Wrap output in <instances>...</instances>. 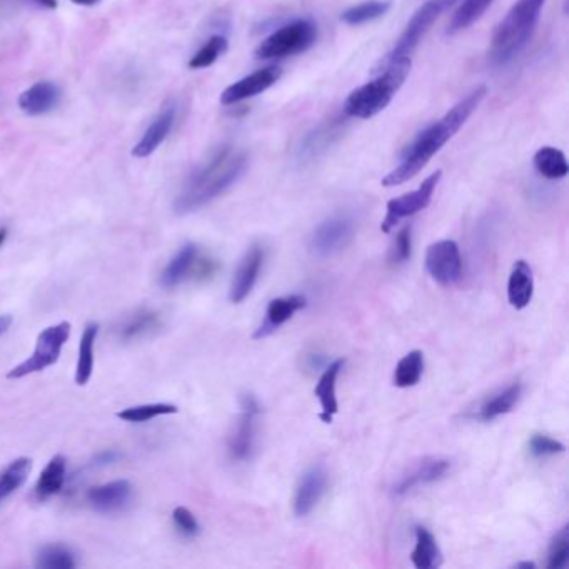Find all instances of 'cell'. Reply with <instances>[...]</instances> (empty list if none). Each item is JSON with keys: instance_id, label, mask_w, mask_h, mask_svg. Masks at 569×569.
Wrapping results in <instances>:
<instances>
[{"instance_id": "cell-1", "label": "cell", "mask_w": 569, "mask_h": 569, "mask_svg": "<svg viewBox=\"0 0 569 569\" xmlns=\"http://www.w3.org/2000/svg\"><path fill=\"white\" fill-rule=\"evenodd\" d=\"M486 94L488 89L484 86L474 89L469 96L464 97L463 101H459L453 109H449L443 119H439L433 126L426 127L421 134H418L413 144L404 152L401 164L389 172L388 176H384L383 186H401L414 176H418L426 164L438 154L439 149L451 141L454 134H458L459 129L466 124L469 117L473 116V112L478 109Z\"/></svg>"}, {"instance_id": "cell-2", "label": "cell", "mask_w": 569, "mask_h": 569, "mask_svg": "<svg viewBox=\"0 0 569 569\" xmlns=\"http://www.w3.org/2000/svg\"><path fill=\"white\" fill-rule=\"evenodd\" d=\"M246 167V152L229 146L217 149L209 161L197 167L187 179L186 186L182 187L181 194L174 202V211L179 216L199 211L237 182Z\"/></svg>"}, {"instance_id": "cell-3", "label": "cell", "mask_w": 569, "mask_h": 569, "mask_svg": "<svg viewBox=\"0 0 569 569\" xmlns=\"http://www.w3.org/2000/svg\"><path fill=\"white\" fill-rule=\"evenodd\" d=\"M546 0H518L496 27L489 57L494 64H508L526 49L533 37Z\"/></svg>"}, {"instance_id": "cell-4", "label": "cell", "mask_w": 569, "mask_h": 569, "mask_svg": "<svg viewBox=\"0 0 569 569\" xmlns=\"http://www.w3.org/2000/svg\"><path fill=\"white\" fill-rule=\"evenodd\" d=\"M383 66L384 71L374 81L364 84L349 94L344 102L346 116L371 119L384 111L408 79L409 72H411V59L399 57L394 61L384 62Z\"/></svg>"}, {"instance_id": "cell-5", "label": "cell", "mask_w": 569, "mask_h": 569, "mask_svg": "<svg viewBox=\"0 0 569 569\" xmlns=\"http://www.w3.org/2000/svg\"><path fill=\"white\" fill-rule=\"evenodd\" d=\"M318 39V27L306 19L291 22L281 27L279 31L272 32L271 36L261 42L257 47V59H281V57L296 56L308 51Z\"/></svg>"}, {"instance_id": "cell-6", "label": "cell", "mask_w": 569, "mask_h": 569, "mask_svg": "<svg viewBox=\"0 0 569 569\" xmlns=\"http://www.w3.org/2000/svg\"><path fill=\"white\" fill-rule=\"evenodd\" d=\"M71 336V324L62 321L44 329L37 338L36 349L31 358L24 363L17 364L7 374L9 379H22L31 374L42 373L44 369L51 368L61 358L62 348Z\"/></svg>"}, {"instance_id": "cell-7", "label": "cell", "mask_w": 569, "mask_h": 569, "mask_svg": "<svg viewBox=\"0 0 569 569\" xmlns=\"http://www.w3.org/2000/svg\"><path fill=\"white\" fill-rule=\"evenodd\" d=\"M456 0H428L426 4L419 7L418 11L414 12L411 21L404 29L403 34L396 42L393 51L389 52V56L384 59V62L394 61L399 57H409L413 54L414 49L419 46V42L426 36L429 27L433 26L434 22L438 21V17L443 14L446 9L453 6Z\"/></svg>"}, {"instance_id": "cell-8", "label": "cell", "mask_w": 569, "mask_h": 569, "mask_svg": "<svg viewBox=\"0 0 569 569\" xmlns=\"http://www.w3.org/2000/svg\"><path fill=\"white\" fill-rule=\"evenodd\" d=\"M259 414L261 406L257 403V399L252 394H244L241 398V413L227 441V451L232 461L244 463L252 458V454L256 451Z\"/></svg>"}, {"instance_id": "cell-9", "label": "cell", "mask_w": 569, "mask_h": 569, "mask_svg": "<svg viewBox=\"0 0 569 569\" xmlns=\"http://www.w3.org/2000/svg\"><path fill=\"white\" fill-rule=\"evenodd\" d=\"M354 236H356V224L353 217L346 214L331 216L314 229L309 237V251L318 257L334 256L346 249Z\"/></svg>"}, {"instance_id": "cell-10", "label": "cell", "mask_w": 569, "mask_h": 569, "mask_svg": "<svg viewBox=\"0 0 569 569\" xmlns=\"http://www.w3.org/2000/svg\"><path fill=\"white\" fill-rule=\"evenodd\" d=\"M426 269L441 286H454L463 277V259L458 244L451 239L431 244L426 252Z\"/></svg>"}, {"instance_id": "cell-11", "label": "cell", "mask_w": 569, "mask_h": 569, "mask_svg": "<svg viewBox=\"0 0 569 569\" xmlns=\"http://www.w3.org/2000/svg\"><path fill=\"white\" fill-rule=\"evenodd\" d=\"M441 176H443V171H436L416 191L391 199L388 202V212H386V217L381 224V231L391 232V229L404 217L414 216L416 212L426 209L433 199L434 191L441 181Z\"/></svg>"}, {"instance_id": "cell-12", "label": "cell", "mask_w": 569, "mask_h": 569, "mask_svg": "<svg viewBox=\"0 0 569 569\" xmlns=\"http://www.w3.org/2000/svg\"><path fill=\"white\" fill-rule=\"evenodd\" d=\"M329 476L323 464H314L299 479L294 493L293 508L298 518H306L318 508L321 499L328 491Z\"/></svg>"}, {"instance_id": "cell-13", "label": "cell", "mask_w": 569, "mask_h": 569, "mask_svg": "<svg viewBox=\"0 0 569 569\" xmlns=\"http://www.w3.org/2000/svg\"><path fill=\"white\" fill-rule=\"evenodd\" d=\"M264 261H266L264 246L257 244V242L252 244L242 257L236 272H234V277H232L231 293H229L232 303L241 304L252 293L257 279L261 276Z\"/></svg>"}, {"instance_id": "cell-14", "label": "cell", "mask_w": 569, "mask_h": 569, "mask_svg": "<svg viewBox=\"0 0 569 569\" xmlns=\"http://www.w3.org/2000/svg\"><path fill=\"white\" fill-rule=\"evenodd\" d=\"M281 69L279 67H264L259 71L252 72L249 76L244 77L241 81L234 82L232 86L227 87L226 91L221 94V102L224 106H232L237 102L246 101L251 97L262 94L269 87L274 86L279 77H281Z\"/></svg>"}, {"instance_id": "cell-15", "label": "cell", "mask_w": 569, "mask_h": 569, "mask_svg": "<svg viewBox=\"0 0 569 569\" xmlns=\"http://www.w3.org/2000/svg\"><path fill=\"white\" fill-rule=\"evenodd\" d=\"M451 469V461L446 458H426L421 463L409 469L408 473L403 474L398 479V483L393 486L394 496H404L411 493L414 489L428 484L436 483L443 479Z\"/></svg>"}, {"instance_id": "cell-16", "label": "cell", "mask_w": 569, "mask_h": 569, "mask_svg": "<svg viewBox=\"0 0 569 569\" xmlns=\"http://www.w3.org/2000/svg\"><path fill=\"white\" fill-rule=\"evenodd\" d=\"M308 306V299L301 294H291L272 299L266 309V319L254 333V339H264L293 319L294 314Z\"/></svg>"}, {"instance_id": "cell-17", "label": "cell", "mask_w": 569, "mask_h": 569, "mask_svg": "<svg viewBox=\"0 0 569 569\" xmlns=\"http://www.w3.org/2000/svg\"><path fill=\"white\" fill-rule=\"evenodd\" d=\"M132 486L126 479H117L87 491V503L101 513H112L124 508L131 499Z\"/></svg>"}, {"instance_id": "cell-18", "label": "cell", "mask_w": 569, "mask_h": 569, "mask_svg": "<svg viewBox=\"0 0 569 569\" xmlns=\"http://www.w3.org/2000/svg\"><path fill=\"white\" fill-rule=\"evenodd\" d=\"M346 359H336L333 363L329 364L328 368L324 369L321 374L314 394L321 403V414L319 418L323 419V423H333L334 416L338 414L339 403L338 396H336V384H338L339 373L343 371Z\"/></svg>"}, {"instance_id": "cell-19", "label": "cell", "mask_w": 569, "mask_h": 569, "mask_svg": "<svg viewBox=\"0 0 569 569\" xmlns=\"http://www.w3.org/2000/svg\"><path fill=\"white\" fill-rule=\"evenodd\" d=\"M174 121H176V107H164L157 114L156 119L151 122V126L147 127L141 141L137 142L132 149V156L142 159V157H149L154 154L162 142L166 141L172 126H174Z\"/></svg>"}, {"instance_id": "cell-20", "label": "cell", "mask_w": 569, "mask_h": 569, "mask_svg": "<svg viewBox=\"0 0 569 569\" xmlns=\"http://www.w3.org/2000/svg\"><path fill=\"white\" fill-rule=\"evenodd\" d=\"M61 101V89L54 82H37L22 92L19 97V107L27 116H44L52 109H56Z\"/></svg>"}, {"instance_id": "cell-21", "label": "cell", "mask_w": 569, "mask_h": 569, "mask_svg": "<svg viewBox=\"0 0 569 569\" xmlns=\"http://www.w3.org/2000/svg\"><path fill=\"white\" fill-rule=\"evenodd\" d=\"M201 256L199 246L194 242H187L176 252V256L172 257L166 269L161 274V284L164 288H176L181 282L186 281L194 274L197 259Z\"/></svg>"}, {"instance_id": "cell-22", "label": "cell", "mask_w": 569, "mask_h": 569, "mask_svg": "<svg viewBox=\"0 0 569 569\" xmlns=\"http://www.w3.org/2000/svg\"><path fill=\"white\" fill-rule=\"evenodd\" d=\"M533 271L526 261L514 262L508 281V301L514 309L528 308L533 299Z\"/></svg>"}, {"instance_id": "cell-23", "label": "cell", "mask_w": 569, "mask_h": 569, "mask_svg": "<svg viewBox=\"0 0 569 569\" xmlns=\"http://www.w3.org/2000/svg\"><path fill=\"white\" fill-rule=\"evenodd\" d=\"M67 478V461L64 456L57 454L47 463L46 468L42 471L41 476L37 479L36 488H34V496L37 501H47L54 498L56 494L61 493Z\"/></svg>"}, {"instance_id": "cell-24", "label": "cell", "mask_w": 569, "mask_h": 569, "mask_svg": "<svg viewBox=\"0 0 569 569\" xmlns=\"http://www.w3.org/2000/svg\"><path fill=\"white\" fill-rule=\"evenodd\" d=\"M521 393H523L521 383L516 381V383L509 384L508 388H504L503 391L494 394L493 398L484 401L483 406L479 408L478 418L481 421H493L503 414L511 413L514 406L518 404Z\"/></svg>"}, {"instance_id": "cell-25", "label": "cell", "mask_w": 569, "mask_h": 569, "mask_svg": "<svg viewBox=\"0 0 569 569\" xmlns=\"http://www.w3.org/2000/svg\"><path fill=\"white\" fill-rule=\"evenodd\" d=\"M161 326V318L156 311L152 309H139L136 313L131 314L129 318L117 329V334L122 341H136V339L144 338L152 331H156Z\"/></svg>"}, {"instance_id": "cell-26", "label": "cell", "mask_w": 569, "mask_h": 569, "mask_svg": "<svg viewBox=\"0 0 569 569\" xmlns=\"http://www.w3.org/2000/svg\"><path fill=\"white\" fill-rule=\"evenodd\" d=\"M99 324L89 323L84 329L79 344V358H77L76 384L86 386L94 373V346H96Z\"/></svg>"}, {"instance_id": "cell-27", "label": "cell", "mask_w": 569, "mask_h": 569, "mask_svg": "<svg viewBox=\"0 0 569 569\" xmlns=\"http://www.w3.org/2000/svg\"><path fill=\"white\" fill-rule=\"evenodd\" d=\"M411 561L418 569H434L441 564V551L436 538L424 526L416 528V546L411 553Z\"/></svg>"}, {"instance_id": "cell-28", "label": "cell", "mask_w": 569, "mask_h": 569, "mask_svg": "<svg viewBox=\"0 0 569 569\" xmlns=\"http://www.w3.org/2000/svg\"><path fill=\"white\" fill-rule=\"evenodd\" d=\"M534 169L539 176L546 177L549 181L563 179L568 176L569 166L566 156L556 147L544 146L534 154Z\"/></svg>"}, {"instance_id": "cell-29", "label": "cell", "mask_w": 569, "mask_h": 569, "mask_svg": "<svg viewBox=\"0 0 569 569\" xmlns=\"http://www.w3.org/2000/svg\"><path fill=\"white\" fill-rule=\"evenodd\" d=\"M32 461L29 458H17L12 461L2 473H0V503H4L7 498H11L17 489H21L26 484L29 474H31Z\"/></svg>"}, {"instance_id": "cell-30", "label": "cell", "mask_w": 569, "mask_h": 569, "mask_svg": "<svg viewBox=\"0 0 569 569\" xmlns=\"http://www.w3.org/2000/svg\"><path fill=\"white\" fill-rule=\"evenodd\" d=\"M424 371V354L421 351H411L406 354L394 371V386L398 388H413L419 383Z\"/></svg>"}, {"instance_id": "cell-31", "label": "cell", "mask_w": 569, "mask_h": 569, "mask_svg": "<svg viewBox=\"0 0 569 569\" xmlns=\"http://www.w3.org/2000/svg\"><path fill=\"white\" fill-rule=\"evenodd\" d=\"M494 0H463V4L458 7V11L454 12L453 19L449 22V34H458V32L473 26L474 22H478L483 17L484 12L488 11Z\"/></svg>"}, {"instance_id": "cell-32", "label": "cell", "mask_w": 569, "mask_h": 569, "mask_svg": "<svg viewBox=\"0 0 569 569\" xmlns=\"http://www.w3.org/2000/svg\"><path fill=\"white\" fill-rule=\"evenodd\" d=\"M37 568L74 569L77 566L76 554L64 544H51L37 554Z\"/></svg>"}, {"instance_id": "cell-33", "label": "cell", "mask_w": 569, "mask_h": 569, "mask_svg": "<svg viewBox=\"0 0 569 569\" xmlns=\"http://www.w3.org/2000/svg\"><path fill=\"white\" fill-rule=\"evenodd\" d=\"M389 9H391L389 0H368V2L348 9L341 19L349 26H361V24L373 22L379 17H383Z\"/></svg>"}, {"instance_id": "cell-34", "label": "cell", "mask_w": 569, "mask_h": 569, "mask_svg": "<svg viewBox=\"0 0 569 569\" xmlns=\"http://www.w3.org/2000/svg\"><path fill=\"white\" fill-rule=\"evenodd\" d=\"M177 411H179L177 406L169 403L141 404V406L122 409L121 413H117V418L126 421V423L141 424L159 418V416L176 414Z\"/></svg>"}, {"instance_id": "cell-35", "label": "cell", "mask_w": 569, "mask_h": 569, "mask_svg": "<svg viewBox=\"0 0 569 569\" xmlns=\"http://www.w3.org/2000/svg\"><path fill=\"white\" fill-rule=\"evenodd\" d=\"M227 39L224 36H212L189 61L191 69H206L212 66L227 51Z\"/></svg>"}, {"instance_id": "cell-36", "label": "cell", "mask_w": 569, "mask_h": 569, "mask_svg": "<svg viewBox=\"0 0 569 569\" xmlns=\"http://www.w3.org/2000/svg\"><path fill=\"white\" fill-rule=\"evenodd\" d=\"M569 563V526L559 529L549 544L548 569H563Z\"/></svg>"}, {"instance_id": "cell-37", "label": "cell", "mask_w": 569, "mask_h": 569, "mask_svg": "<svg viewBox=\"0 0 569 569\" xmlns=\"http://www.w3.org/2000/svg\"><path fill=\"white\" fill-rule=\"evenodd\" d=\"M564 449L566 448H564L563 443H559L556 439L549 438L546 434H534L528 443L529 454L536 459L556 456V454L564 453Z\"/></svg>"}, {"instance_id": "cell-38", "label": "cell", "mask_w": 569, "mask_h": 569, "mask_svg": "<svg viewBox=\"0 0 569 569\" xmlns=\"http://www.w3.org/2000/svg\"><path fill=\"white\" fill-rule=\"evenodd\" d=\"M413 251V237H411V226H406L398 232L394 239L393 247L389 252V261L393 264H404L411 257Z\"/></svg>"}, {"instance_id": "cell-39", "label": "cell", "mask_w": 569, "mask_h": 569, "mask_svg": "<svg viewBox=\"0 0 569 569\" xmlns=\"http://www.w3.org/2000/svg\"><path fill=\"white\" fill-rule=\"evenodd\" d=\"M172 521L176 524L177 531L187 538H194L201 533V526H199L196 516L184 506H179L172 511Z\"/></svg>"}, {"instance_id": "cell-40", "label": "cell", "mask_w": 569, "mask_h": 569, "mask_svg": "<svg viewBox=\"0 0 569 569\" xmlns=\"http://www.w3.org/2000/svg\"><path fill=\"white\" fill-rule=\"evenodd\" d=\"M12 326V318L11 316H7V314H2L0 316V336H4V334L11 329Z\"/></svg>"}, {"instance_id": "cell-41", "label": "cell", "mask_w": 569, "mask_h": 569, "mask_svg": "<svg viewBox=\"0 0 569 569\" xmlns=\"http://www.w3.org/2000/svg\"><path fill=\"white\" fill-rule=\"evenodd\" d=\"M36 6L44 7V9H49V11H54L57 9V0H31Z\"/></svg>"}, {"instance_id": "cell-42", "label": "cell", "mask_w": 569, "mask_h": 569, "mask_svg": "<svg viewBox=\"0 0 569 569\" xmlns=\"http://www.w3.org/2000/svg\"><path fill=\"white\" fill-rule=\"evenodd\" d=\"M72 2H74L76 6L91 7V6H96V4H99L101 0H72Z\"/></svg>"}, {"instance_id": "cell-43", "label": "cell", "mask_w": 569, "mask_h": 569, "mask_svg": "<svg viewBox=\"0 0 569 569\" xmlns=\"http://www.w3.org/2000/svg\"><path fill=\"white\" fill-rule=\"evenodd\" d=\"M7 236H9V231H7L6 227H2V229H0V247L4 246V242L7 241Z\"/></svg>"}, {"instance_id": "cell-44", "label": "cell", "mask_w": 569, "mask_h": 569, "mask_svg": "<svg viewBox=\"0 0 569 569\" xmlns=\"http://www.w3.org/2000/svg\"><path fill=\"white\" fill-rule=\"evenodd\" d=\"M516 568H518V569H534V568H536V564L529 563V561H524V563L516 564Z\"/></svg>"}]
</instances>
